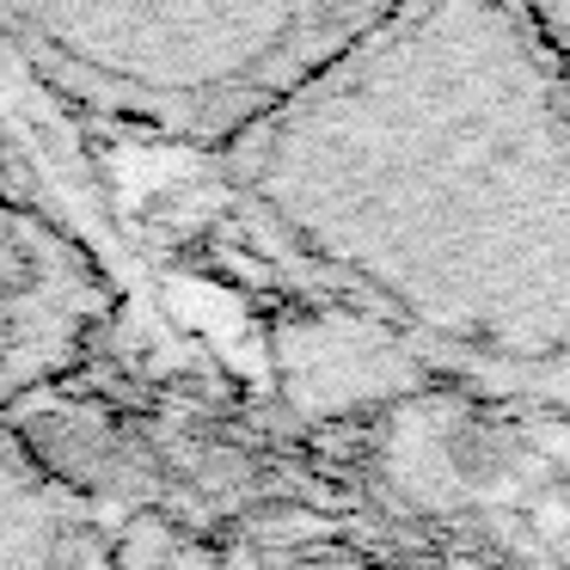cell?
Instances as JSON below:
<instances>
[{
    "instance_id": "1",
    "label": "cell",
    "mask_w": 570,
    "mask_h": 570,
    "mask_svg": "<svg viewBox=\"0 0 570 570\" xmlns=\"http://www.w3.org/2000/svg\"><path fill=\"white\" fill-rule=\"evenodd\" d=\"M203 215L283 313L288 411L374 399L368 362L570 417V68L533 0H399L203 160Z\"/></svg>"
},
{
    "instance_id": "2",
    "label": "cell",
    "mask_w": 570,
    "mask_h": 570,
    "mask_svg": "<svg viewBox=\"0 0 570 570\" xmlns=\"http://www.w3.org/2000/svg\"><path fill=\"white\" fill-rule=\"evenodd\" d=\"M87 166L0 68V570H105L129 515L99 479V411L154 337V301Z\"/></svg>"
},
{
    "instance_id": "3",
    "label": "cell",
    "mask_w": 570,
    "mask_h": 570,
    "mask_svg": "<svg viewBox=\"0 0 570 570\" xmlns=\"http://www.w3.org/2000/svg\"><path fill=\"white\" fill-rule=\"evenodd\" d=\"M399 0H0V68L80 141L209 160Z\"/></svg>"
},
{
    "instance_id": "4",
    "label": "cell",
    "mask_w": 570,
    "mask_h": 570,
    "mask_svg": "<svg viewBox=\"0 0 570 570\" xmlns=\"http://www.w3.org/2000/svg\"><path fill=\"white\" fill-rule=\"evenodd\" d=\"M533 13H540V26H546V38H552V50L564 56V68H570V0H533Z\"/></svg>"
}]
</instances>
